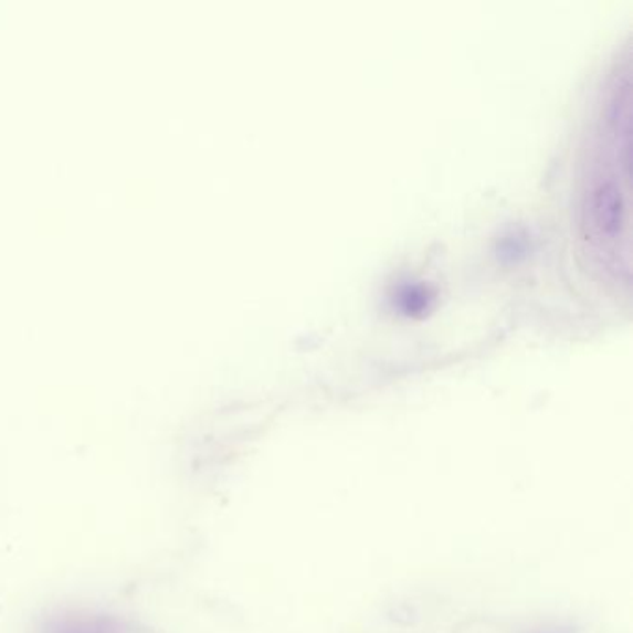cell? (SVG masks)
Returning <instances> with one entry per match:
<instances>
[{"mask_svg":"<svg viewBox=\"0 0 633 633\" xmlns=\"http://www.w3.org/2000/svg\"><path fill=\"white\" fill-rule=\"evenodd\" d=\"M630 82L611 92L600 158L587 179L583 228L594 253L613 274L627 275V138Z\"/></svg>","mask_w":633,"mask_h":633,"instance_id":"cell-1","label":"cell"},{"mask_svg":"<svg viewBox=\"0 0 633 633\" xmlns=\"http://www.w3.org/2000/svg\"><path fill=\"white\" fill-rule=\"evenodd\" d=\"M48 633H117L106 621H76L60 619L49 624Z\"/></svg>","mask_w":633,"mask_h":633,"instance_id":"cell-2","label":"cell"}]
</instances>
